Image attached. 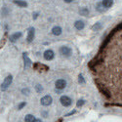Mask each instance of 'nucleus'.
<instances>
[{"mask_svg":"<svg viewBox=\"0 0 122 122\" xmlns=\"http://www.w3.org/2000/svg\"><path fill=\"white\" fill-rule=\"evenodd\" d=\"M73 0H65V2H66V3H70V2H72Z\"/></svg>","mask_w":122,"mask_h":122,"instance_id":"nucleus-25","label":"nucleus"},{"mask_svg":"<svg viewBox=\"0 0 122 122\" xmlns=\"http://www.w3.org/2000/svg\"><path fill=\"white\" fill-rule=\"evenodd\" d=\"M42 114H43V115H45V116H46V115H47V112H45V111H43V112H42Z\"/></svg>","mask_w":122,"mask_h":122,"instance_id":"nucleus-27","label":"nucleus"},{"mask_svg":"<svg viewBox=\"0 0 122 122\" xmlns=\"http://www.w3.org/2000/svg\"><path fill=\"white\" fill-rule=\"evenodd\" d=\"M25 105H26L25 102H23V103H21V104H20V105L18 106V109H22L23 107H25Z\"/></svg>","mask_w":122,"mask_h":122,"instance_id":"nucleus-22","label":"nucleus"},{"mask_svg":"<svg viewBox=\"0 0 122 122\" xmlns=\"http://www.w3.org/2000/svg\"><path fill=\"white\" fill-rule=\"evenodd\" d=\"M14 3L20 7H26L27 3L25 1H23V0H14Z\"/></svg>","mask_w":122,"mask_h":122,"instance_id":"nucleus-15","label":"nucleus"},{"mask_svg":"<svg viewBox=\"0 0 122 122\" xmlns=\"http://www.w3.org/2000/svg\"><path fill=\"white\" fill-rule=\"evenodd\" d=\"M55 85H56V89L57 90H59V91L63 90V89H65L66 87V81L65 79H58L56 81Z\"/></svg>","mask_w":122,"mask_h":122,"instance_id":"nucleus-5","label":"nucleus"},{"mask_svg":"<svg viewBox=\"0 0 122 122\" xmlns=\"http://www.w3.org/2000/svg\"><path fill=\"white\" fill-rule=\"evenodd\" d=\"M22 32H16V33H14V34H12L11 36H10V41L11 42H16L17 40L19 39V38H21L22 37Z\"/></svg>","mask_w":122,"mask_h":122,"instance_id":"nucleus-9","label":"nucleus"},{"mask_svg":"<svg viewBox=\"0 0 122 122\" xmlns=\"http://www.w3.org/2000/svg\"><path fill=\"white\" fill-rule=\"evenodd\" d=\"M35 122H43V121H41V119H36Z\"/></svg>","mask_w":122,"mask_h":122,"instance_id":"nucleus-26","label":"nucleus"},{"mask_svg":"<svg viewBox=\"0 0 122 122\" xmlns=\"http://www.w3.org/2000/svg\"><path fill=\"white\" fill-rule=\"evenodd\" d=\"M74 26H75L76 29L81 30V29H83V28H84L85 25H84V22H83V21H76L75 24H74Z\"/></svg>","mask_w":122,"mask_h":122,"instance_id":"nucleus-10","label":"nucleus"},{"mask_svg":"<svg viewBox=\"0 0 122 122\" xmlns=\"http://www.w3.org/2000/svg\"><path fill=\"white\" fill-rule=\"evenodd\" d=\"M29 92H30V91H29V89H28V88H25V89H23V90H22V93H23L24 95H28V94H29Z\"/></svg>","mask_w":122,"mask_h":122,"instance_id":"nucleus-21","label":"nucleus"},{"mask_svg":"<svg viewBox=\"0 0 122 122\" xmlns=\"http://www.w3.org/2000/svg\"><path fill=\"white\" fill-rule=\"evenodd\" d=\"M24 61H25V68L29 67V66H30V65H31V61H30V60L28 59V57L26 56V54H25V53L24 54Z\"/></svg>","mask_w":122,"mask_h":122,"instance_id":"nucleus-11","label":"nucleus"},{"mask_svg":"<svg viewBox=\"0 0 122 122\" xmlns=\"http://www.w3.org/2000/svg\"><path fill=\"white\" fill-rule=\"evenodd\" d=\"M102 6H103V3H100V4H98V5H97V10H98L99 12H103V9L101 8Z\"/></svg>","mask_w":122,"mask_h":122,"instance_id":"nucleus-23","label":"nucleus"},{"mask_svg":"<svg viewBox=\"0 0 122 122\" xmlns=\"http://www.w3.org/2000/svg\"><path fill=\"white\" fill-rule=\"evenodd\" d=\"M12 81H13V76L12 75H8L4 81H3V83L1 84V90L2 91H6L8 89V87L10 86V84L12 83Z\"/></svg>","mask_w":122,"mask_h":122,"instance_id":"nucleus-2","label":"nucleus"},{"mask_svg":"<svg viewBox=\"0 0 122 122\" xmlns=\"http://www.w3.org/2000/svg\"><path fill=\"white\" fill-rule=\"evenodd\" d=\"M73 113H75V110H74V111H71V112H69V113H67L66 116H68V115H72Z\"/></svg>","mask_w":122,"mask_h":122,"instance_id":"nucleus-24","label":"nucleus"},{"mask_svg":"<svg viewBox=\"0 0 122 122\" xmlns=\"http://www.w3.org/2000/svg\"><path fill=\"white\" fill-rule=\"evenodd\" d=\"M101 27H102V24H101V23H97L96 25H93V30L97 31V30H99Z\"/></svg>","mask_w":122,"mask_h":122,"instance_id":"nucleus-17","label":"nucleus"},{"mask_svg":"<svg viewBox=\"0 0 122 122\" xmlns=\"http://www.w3.org/2000/svg\"><path fill=\"white\" fill-rule=\"evenodd\" d=\"M52 101H53V100H52V97L46 95V96H44L43 98H41V100H40V103H41L42 106L47 107V106H50L51 104H52Z\"/></svg>","mask_w":122,"mask_h":122,"instance_id":"nucleus-6","label":"nucleus"},{"mask_svg":"<svg viewBox=\"0 0 122 122\" xmlns=\"http://www.w3.org/2000/svg\"><path fill=\"white\" fill-rule=\"evenodd\" d=\"M84 103H85V101H84V100H79V101L77 102V104H76V107H82V106L84 105Z\"/></svg>","mask_w":122,"mask_h":122,"instance_id":"nucleus-20","label":"nucleus"},{"mask_svg":"<svg viewBox=\"0 0 122 122\" xmlns=\"http://www.w3.org/2000/svg\"><path fill=\"white\" fill-rule=\"evenodd\" d=\"M52 33L54 34V35H60L61 33H62V28H61L60 26H54L53 28H52Z\"/></svg>","mask_w":122,"mask_h":122,"instance_id":"nucleus-12","label":"nucleus"},{"mask_svg":"<svg viewBox=\"0 0 122 122\" xmlns=\"http://www.w3.org/2000/svg\"><path fill=\"white\" fill-rule=\"evenodd\" d=\"M79 14L81 16H88L89 15V10L87 8H81L79 10Z\"/></svg>","mask_w":122,"mask_h":122,"instance_id":"nucleus-16","label":"nucleus"},{"mask_svg":"<svg viewBox=\"0 0 122 122\" xmlns=\"http://www.w3.org/2000/svg\"><path fill=\"white\" fill-rule=\"evenodd\" d=\"M78 82H79L80 84H85V80H84L82 74H79V76H78Z\"/></svg>","mask_w":122,"mask_h":122,"instance_id":"nucleus-18","label":"nucleus"},{"mask_svg":"<svg viewBox=\"0 0 122 122\" xmlns=\"http://www.w3.org/2000/svg\"><path fill=\"white\" fill-rule=\"evenodd\" d=\"M43 56H44V59L46 60V61H51V60H53L54 59V57H55V54H54V52L52 50H46L45 52H44V54H43Z\"/></svg>","mask_w":122,"mask_h":122,"instance_id":"nucleus-7","label":"nucleus"},{"mask_svg":"<svg viewBox=\"0 0 122 122\" xmlns=\"http://www.w3.org/2000/svg\"><path fill=\"white\" fill-rule=\"evenodd\" d=\"M35 90L37 91L38 93H41L42 91H43V87H42L41 85H40V84H37V85L35 86Z\"/></svg>","mask_w":122,"mask_h":122,"instance_id":"nucleus-19","label":"nucleus"},{"mask_svg":"<svg viewBox=\"0 0 122 122\" xmlns=\"http://www.w3.org/2000/svg\"><path fill=\"white\" fill-rule=\"evenodd\" d=\"M89 67L102 95L122 107V23L107 36Z\"/></svg>","mask_w":122,"mask_h":122,"instance_id":"nucleus-1","label":"nucleus"},{"mask_svg":"<svg viewBox=\"0 0 122 122\" xmlns=\"http://www.w3.org/2000/svg\"><path fill=\"white\" fill-rule=\"evenodd\" d=\"M33 38H34V28L33 27H30L29 29H28V34H27V42L28 43H30L33 40Z\"/></svg>","mask_w":122,"mask_h":122,"instance_id":"nucleus-8","label":"nucleus"},{"mask_svg":"<svg viewBox=\"0 0 122 122\" xmlns=\"http://www.w3.org/2000/svg\"><path fill=\"white\" fill-rule=\"evenodd\" d=\"M35 121H36V118L31 114H27L25 117V122H35Z\"/></svg>","mask_w":122,"mask_h":122,"instance_id":"nucleus-14","label":"nucleus"},{"mask_svg":"<svg viewBox=\"0 0 122 122\" xmlns=\"http://www.w3.org/2000/svg\"><path fill=\"white\" fill-rule=\"evenodd\" d=\"M103 5L105 8H110L113 4V0H103Z\"/></svg>","mask_w":122,"mask_h":122,"instance_id":"nucleus-13","label":"nucleus"},{"mask_svg":"<svg viewBox=\"0 0 122 122\" xmlns=\"http://www.w3.org/2000/svg\"><path fill=\"white\" fill-rule=\"evenodd\" d=\"M71 53H72V50L67 46H62L60 48V54L62 56H64V57L67 58V57H69L70 55H71Z\"/></svg>","mask_w":122,"mask_h":122,"instance_id":"nucleus-3","label":"nucleus"},{"mask_svg":"<svg viewBox=\"0 0 122 122\" xmlns=\"http://www.w3.org/2000/svg\"><path fill=\"white\" fill-rule=\"evenodd\" d=\"M60 102L64 107H69V106H71L72 100L70 99L69 97H67V96H62L61 99H60Z\"/></svg>","mask_w":122,"mask_h":122,"instance_id":"nucleus-4","label":"nucleus"}]
</instances>
